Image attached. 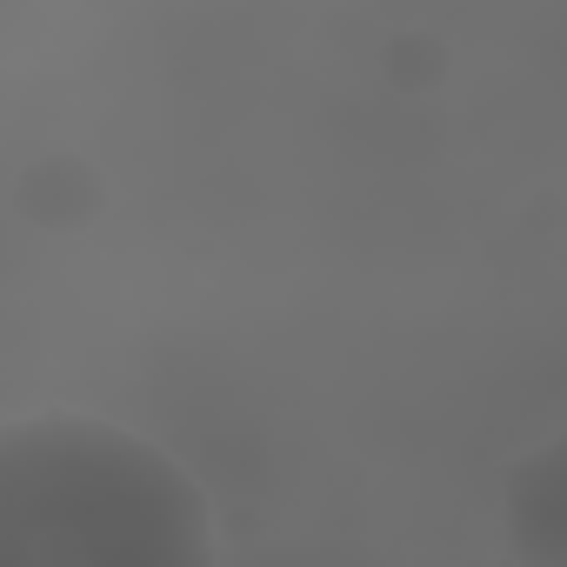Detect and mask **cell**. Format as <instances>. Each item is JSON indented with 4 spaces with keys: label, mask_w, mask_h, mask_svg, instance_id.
Returning a JSON list of instances; mask_svg holds the SVG:
<instances>
[{
    "label": "cell",
    "mask_w": 567,
    "mask_h": 567,
    "mask_svg": "<svg viewBox=\"0 0 567 567\" xmlns=\"http://www.w3.org/2000/svg\"><path fill=\"white\" fill-rule=\"evenodd\" d=\"M0 567H214L200 487L107 421L0 427Z\"/></svg>",
    "instance_id": "cell-1"
},
{
    "label": "cell",
    "mask_w": 567,
    "mask_h": 567,
    "mask_svg": "<svg viewBox=\"0 0 567 567\" xmlns=\"http://www.w3.org/2000/svg\"><path fill=\"white\" fill-rule=\"evenodd\" d=\"M507 527L534 567H560V441H540L507 474Z\"/></svg>",
    "instance_id": "cell-2"
},
{
    "label": "cell",
    "mask_w": 567,
    "mask_h": 567,
    "mask_svg": "<svg viewBox=\"0 0 567 567\" xmlns=\"http://www.w3.org/2000/svg\"><path fill=\"white\" fill-rule=\"evenodd\" d=\"M14 207H21L34 227H48V234H74V227L101 220L107 181H101L81 154H48V161H34V167L14 181Z\"/></svg>",
    "instance_id": "cell-3"
}]
</instances>
